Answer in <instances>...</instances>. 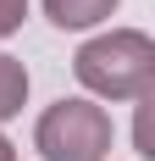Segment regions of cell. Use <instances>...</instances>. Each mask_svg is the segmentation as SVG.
I'll return each instance as SVG.
<instances>
[{"mask_svg":"<svg viewBox=\"0 0 155 161\" xmlns=\"http://www.w3.org/2000/svg\"><path fill=\"white\" fill-rule=\"evenodd\" d=\"M116 11V0H45V17L56 28H94Z\"/></svg>","mask_w":155,"mask_h":161,"instance_id":"obj_3","label":"cell"},{"mask_svg":"<svg viewBox=\"0 0 155 161\" xmlns=\"http://www.w3.org/2000/svg\"><path fill=\"white\" fill-rule=\"evenodd\" d=\"M78 83L100 100H150L155 83V45L139 28H111L72 56Z\"/></svg>","mask_w":155,"mask_h":161,"instance_id":"obj_1","label":"cell"},{"mask_svg":"<svg viewBox=\"0 0 155 161\" xmlns=\"http://www.w3.org/2000/svg\"><path fill=\"white\" fill-rule=\"evenodd\" d=\"M0 161H17V145L6 139V133H0Z\"/></svg>","mask_w":155,"mask_h":161,"instance_id":"obj_6","label":"cell"},{"mask_svg":"<svg viewBox=\"0 0 155 161\" xmlns=\"http://www.w3.org/2000/svg\"><path fill=\"white\" fill-rule=\"evenodd\" d=\"M22 100H28V67L17 56H0V122L22 111Z\"/></svg>","mask_w":155,"mask_h":161,"instance_id":"obj_4","label":"cell"},{"mask_svg":"<svg viewBox=\"0 0 155 161\" xmlns=\"http://www.w3.org/2000/svg\"><path fill=\"white\" fill-rule=\"evenodd\" d=\"M33 145L45 161H105L111 156V117L94 100H56L39 128Z\"/></svg>","mask_w":155,"mask_h":161,"instance_id":"obj_2","label":"cell"},{"mask_svg":"<svg viewBox=\"0 0 155 161\" xmlns=\"http://www.w3.org/2000/svg\"><path fill=\"white\" fill-rule=\"evenodd\" d=\"M22 17H28V0H0V39L22 28Z\"/></svg>","mask_w":155,"mask_h":161,"instance_id":"obj_5","label":"cell"}]
</instances>
